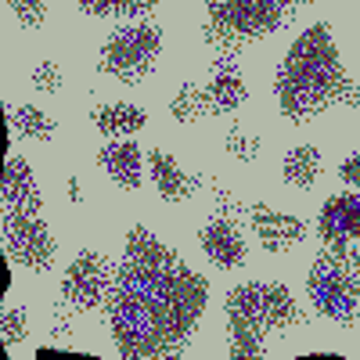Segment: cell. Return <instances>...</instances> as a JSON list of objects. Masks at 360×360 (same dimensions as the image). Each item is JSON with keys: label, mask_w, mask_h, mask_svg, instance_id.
I'll return each instance as SVG.
<instances>
[{"label": "cell", "mask_w": 360, "mask_h": 360, "mask_svg": "<svg viewBox=\"0 0 360 360\" xmlns=\"http://www.w3.org/2000/svg\"><path fill=\"white\" fill-rule=\"evenodd\" d=\"M310 0H205L202 40L213 54H242L285 29Z\"/></svg>", "instance_id": "5b68a950"}, {"label": "cell", "mask_w": 360, "mask_h": 360, "mask_svg": "<svg viewBox=\"0 0 360 360\" xmlns=\"http://www.w3.org/2000/svg\"><path fill=\"white\" fill-rule=\"evenodd\" d=\"M0 234H4V252L11 263L33 270V274H47L54 266L58 242L51 234V224L44 217V198L37 188V176L29 169L22 155H8L4 162V180H0Z\"/></svg>", "instance_id": "3957f363"}, {"label": "cell", "mask_w": 360, "mask_h": 360, "mask_svg": "<svg viewBox=\"0 0 360 360\" xmlns=\"http://www.w3.org/2000/svg\"><path fill=\"white\" fill-rule=\"evenodd\" d=\"M148 176H152L155 191L166 202H188L191 195H198L205 188V180L198 173H188L169 152H162V148H152V152H148Z\"/></svg>", "instance_id": "4fadbf2b"}, {"label": "cell", "mask_w": 360, "mask_h": 360, "mask_svg": "<svg viewBox=\"0 0 360 360\" xmlns=\"http://www.w3.org/2000/svg\"><path fill=\"white\" fill-rule=\"evenodd\" d=\"M90 123L105 137H134L148 127V112L141 105H127V101H112V105H98L90 108Z\"/></svg>", "instance_id": "9a60e30c"}, {"label": "cell", "mask_w": 360, "mask_h": 360, "mask_svg": "<svg viewBox=\"0 0 360 360\" xmlns=\"http://www.w3.org/2000/svg\"><path fill=\"white\" fill-rule=\"evenodd\" d=\"M249 220H252V231L259 238V245L270 252V256H285L292 252L295 245L307 242V220H299L292 213H281V209L266 205V202H252L249 205Z\"/></svg>", "instance_id": "30bf717a"}, {"label": "cell", "mask_w": 360, "mask_h": 360, "mask_svg": "<svg viewBox=\"0 0 360 360\" xmlns=\"http://www.w3.org/2000/svg\"><path fill=\"white\" fill-rule=\"evenodd\" d=\"M249 101V86L238 65V54H217L205 83H180L169 101V115L180 127H195L205 115H231Z\"/></svg>", "instance_id": "52a82bcc"}, {"label": "cell", "mask_w": 360, "mask_h": 360, "mask_svg": "<svg viewBox=\"0 0 360 360\" xmlns=\"http://www.w3.org/2000/svg\"><path fill=\"white\" fill-rule=\"evenodd\" d=\"M62 86H65L62 65H58L54 58H44V62L33 69V90H40V94H58Z\"/></svg>", "instance_id": "7402d4cb"}, {"label": "cell", "mask_w": 360, "mask_h": 360, "mask_svg": "<svg viewBox=\"0 0 360 360\" xmlns=\"http://www.w3.org/2000/svg\"><path fill=\"white\" fill-rule=\"evenodd\" d=\"M159 58H162V29L155 22H130L112 29V37L101 44L98 72L134 86L155 72Z\"/></svg>", "instance_id": "ba28073f"}, {"label": "cell", "mask_w": 360, "mask_h": 360, "mask_svg": "<svg viewBox=\"0 0 360 360\" xmlns=\"http://www.w3.org/2000/svg\"><path fill=\"white\" fill-rule=\"evenodd\" d=\"M209 303V285L166 242L134 224L108 292V328L119 356L162 360L188 349Z\"/></svg>", "instance_id": "6da1fadb"}, {"label": "cell", "mask_w": 360, "mask_h": 360, "mask_svg": "<svg viewBox=\"0 0 360 360\" xmlns=\"http://www.w3.org/2000/svg\"><path fill=\"white\" fill-rule=\"evenodd\" d=\"M310 307L339 328H353L360 317V252L321 245L307 274Z\"/></svg>", "instance_id": "8992f818"}, {"label": "cell", "mask_w": 360, "mask_h": 360, "mask_svg": "<svg viewBox=\"0 0 360 360\" xmlns=\"http://www.w3.org/2000/svg\"><path fill=\"white\" fill-rule=\"evenodd\" d=\"M4 4L22 22V29H40L47 22V0H4Z\"/></svg>", "instance_id": "44dd1931"}, {"label": "cell", "mask_w": 360, "mask_h": 360, "mask_svg": "<svg viewBox=\"0 0 360 360\" xmlns=\"http://www.w3.org/2000/svg\"><path fill=\"white\" fill-rule=\"evenodd\" d=\"M224 148H227V155L238 159V162H252L259 159V148H263V137L259 134H245L242 127H231L224 134Z\"/></svg>", "instance_id": "d6986e66"}, {"label": "cell", "mask_w": 360, "mask_h": 360, "mask_svg": "<svg viewBox=\"0 0 360 360\" xmlns=\"http://www.w3.org/2000/svg\"><path fill=\"white\" fill-rule=\"evenodd\" d=\"M213 188V198H217V213H227V217H234V220H242V217H249V209L238 202L227 188H220V184H209Z\"/></svg>", "instance_id": "603a6c76"}, {"label": "cell", "mask_w": 360, "mask_h": 360, "mask_svg": "<svg viewBox=\"0 0 360 360\" xmlns=\"http://www.w3.org/2000/svg\"><path fill=\"white\" fill-rule=\"evenodd\" d=\"M317 238L328 249H360V195L342 191L321 205Z\"/></svg>", "instance_id": "8fae6325"}, {"label": "cell", "mask_w": 360, "mask_h": 360, "mask_svg": "<svg viewBox=\"0 0 360 360\" xmlns=\"http://www.w3.org/2000/svg\"><path fill=\"white\" fill-rule=\"evenodd\" d=\"M115 281V263L98 252V249H83L62 278V292H58V307H65L72 314H90L108 303V292Z\"/></svg>", "instance_id": "9c48e42d"}, {"label": "cell", "mask_w": 360, "mask_h": 360, "mask_svg": "<svg viewBox=\"0 0 360 360\" xmlns=\"http://www.w3.org/2000/svg\"><path fill=\"white\" fill-rule=\"evenodd\" d=\"M227 332H231V356L252 360L270 353V339L299 328L307 317L299 310L295 295L281 281H245L234 285L224 299Z\"/></svg>", "instance_id": "277c9868"}, {"label": "cell", "mask_w": 360, "mask_h": 360, "mask_svg": "<svg viewBox=\"0 0 360 360\" xmlns=\"http://www.w3.org/2000/svg\"><path fill=\"white\" fill-rule=\"evenodd\" d=\"M65 191H69V198H72V202H83V188H79V180H76V176H69Z\"/></svg>", "instance_id": "d4e9b609"}, {"label": "cell", "mask_w": 360, "mask_h": 360, "mask_svg": "<svg viewBox=\"0 0 360 360\" xmlns=\"http://www.w3.org/2000/svg\"><path fill=\"white\" fill-rule=\"evenodd\" d=\"M0 335H4V346L15 349L25 342L29 335V307H8L4 310V321H0Z\"/></svg>", "instance_id": "ffe728a7"}, {"label": "cell", "mask_w": 360, "mask_h": 360, "mask_svg": "<svg viewBox=\"0 0 360 360\" xmlns=\"http://www.w3.org/2000/svg\"><path fill=\"white\" fill-rule=\"evenodd\" d=\"M8 112V134L11 137H25V141H54L58 137V123L37 105H4Z\"/></svg>", "instance_id": "2e32d148"}, {"label": "cell", "mask_w": 360, "mask_h": 360, "mask_svg": "<svg viewBox=\"0 0 360 360\" xmlns=\"http://www.w3.org/2000/svg\"><path fill=\"white\" fill-rule=\"evenodd\" d=\"M198 245L209 256V263H217V270H238L249 259L245 234H242V227H238V220L227 217V213H213L202 224Z\"/></svg>", "instance_id": "7c38bea8"}, {"label": "cell", "mask_w": 360, "mask_h": 360, "mask_svg": "<svg viewBox=\"0 0 360 360\" xmlns=\"http://www.w3.org/2000/svg\"><path fill=\"white\" fill-rule=\"evenodd\" d=\"M339 176L346 180V184L360 188V152H353V155H346V159H342V166H339Z\"/></svg>", "instance_id": "cb8c5ba5"}, {"label": "cell", "mask_w": 360, "mask_h": 360, "mask_svg": "<svg viewBox=\"0 0 360 360\" xmlns=\"http://www.w3.org/2000/svg\"><path fill=\"white\" fill-rule=\"evenodd\" d=\"M76 4L90 18H141L155 11L162 0H76Z\"/></svg>", "instance_id": "ac0fdd59"}, {"label": "cell", "mask_w": 360, "mask_h": 360, "mask_svg": "<svg viewBox=\"0 0 360 360\" xmlns=\"http://www.w3.org/2000/svg\"><path fill=\"white\" fill-rule=\"evenodd\" d=\"M285 184L295 191H314L317 188V176H321V152L314 144H295L292 152L285 155Z\"/></svg>", "instance_id": "e0dca14e"}, {"label": "cell", "mask_w": 360, "mask_h": 360, "mask_svg": "<svg viewBox=\"0 0 360 360\" xmlns=\"http://www.w3.org/2000/svg\"><path fill=\"white\" fill-rule=\"evenodd\" d=\"M274 94L292 127L314 123L332 105L360 108V83H353L342 69L328 22H314L310 29H303V37H295L274 72Z\"/></svg>", "instance_id": "7a4b0ae2"}, {"label": "cell", "mask_w": 360, "mask_h": 360, "mask_svg": "<svg viewBox=\"0 0 360 360\" xmlns=\"http://www.w3.org/2000/svg\"><path fill=\"white\" fill-rule=\"evenodd\" d=\"M98 166L123 191H137L144 184V155H141V148L134 144V137H115L112 144H101Z\"/></svg>", "instance_id": "5bb4252c"}]
</instances>
